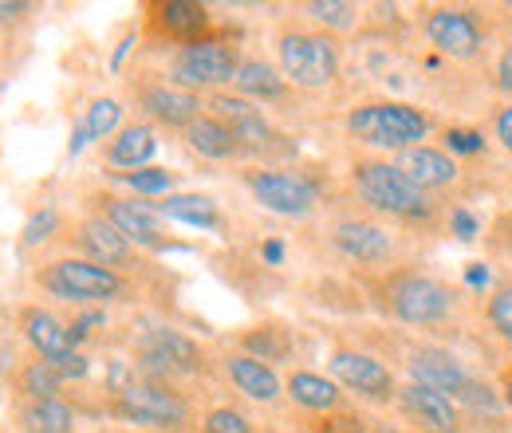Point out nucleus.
<instances>
[{
    "instance_id": "obj_1",
    "label": "nucleus",
    "mask_w": 512,
    "mask_h": 433,
    "mask_svg": "<svg viewBox=\"0 0 512 433\" xmlns=\"http://www.w3.org/2000/svg\"><path fill=\"white\" fill-rule=\"evenodd\" d=\"M347 134L359 138L363 146L375 150H414L418 142H426L430 119L426 111L410 107V103H363L347 115Z\"/></svg>"
},
{
    "instance_id": "obj_18",
    "label": "nucleus",
    "mask_w": 512,
    "mask_h": 433,
    "mask_svg": "<svg viewBox=\"0 0 512 433\" xmlns=\"http://www.w3.org/2000/svg\"><path fill=\"white\" fill-rule=\"evenodd\" d=\"M79 245L91 252V260L95 264H103V268H123L130 256H134V248L130 241L111 225V217H91V221H83L79 225Z\"/></svg>"
},
{
    "instance_id": "obj_13",
    "label": "nucleus",
    "mask_w": 512,
    "mask_h": 433,
    "mask_svg": "<svg viewBox=\"0 0 512 433\" xmlns=\"http://www.w3.org/2000/svg\"><path fill=\"white\" fill-rule=\"evenodd\" d=\"M398 402L410 418H418V426H426L430 433H457L461 430V414H457V402L438 394V390H426L418 382L402 386L398 390Z\"/></svg>"
},
{
    "instance_id": "obj_8",
    "label": "nucleus",
    "mask_w": 512,
    "mask_h": 433,
    "mask_svg": "<svg viewBox=\"0 0 512 433\" xmlns=\"http://www.w3.org/2000/svg\"><path fill=\"white\" fill-rule=\"evenodd\" d=\"M237 52L217 44V40H190L178 60H174V79L182 87H217L237 79Z\"/></svg>"
},
{
    "instance_id": "obj_10",
    "label": "nucleus",
    "mask_w": 512,
    "mask_h": 433,
    "mask_svg": "<svg viewBox=\"0 0 512 433\" xmlns=\"http://www.w3.org/2000/svg\"><path fill=\"white\" fill-rule=\"evenodd\" d=\"M469 378L473 374L465 371V363L453 351H446V347H418V351H410V382H418L426 390L457 398L469 386Z\"/></svg>"
},
{
    "instance_id": "obj_2",
    "label": "nucleus",
    "mask_w": 512,
    "mask_h": 433,
    "mask_svg": "<svg viewBox=\"0 0 512 433\" xmlns=\"http://www.w3.org/2000/svg\"><path fill=\"white\" fill-rule=\"evenodd\" d=\"M355 189L359 197L379 209L386 217H398V221H426L434 217V201L426 189H418L394 162H359L355 166Z\"/></svg>"
},
{
    "instance_id": "obj_5",
    "label": "nucleus",
    "mask_w": 512,
    "mask_h": 433,
    "mask_svg": "<svg viewBox=\"0 0 512 433\" xmlns=\"http://www.w3.org/2000/svg\"><path fill=\"white\" fill-rule=\"evenodd\" d=\"M119 414L134 426H146V430H178L190 418L186 402L158 382H130L119 394Z\"/></svg>"
},
{
    "instance_id": "obj_16",
    "label": "nucleus",
    "mask_w": 512,
    "mask_h": 433,
    "mask_svg": "<svg viewBox=\"0 0 512 433\" xmlns=\"http://www.w3.org/2000/svg\"><path fill=\"white\" fill-rule=\"evenodd\" d=\"M107 213H111V225L134 245H166V229H162L158 209H150L142 201H130V197H115V201H107Z\"/></svg>"
},
{
    "instance_id": "obj_34",
    "label": "nucleus",
    "mask_w": 512,
    "mask_h": 433,
    "mask_svg": "<svg viewBox=\"0 0 512 433\" xmlns=\"http://www.w3.org/2000/svg\"><path fill=\"white\" fill-rule=\"evenodd\" d=\"M457 402L461 406H473V410H485V414H497L501 410V402L493 398V390L485 382H477V378H469V386L457 394Z\"/></svg>"
},
{
    "instance_id": "obj_40",
    "label": "nucleus",
    "mask_w": 512,
    "mask_h": 433,
    "mask_svg": "<svg viewBox=\"0 0 512 433\" xmlns=\"http://www.w3.org/2000/svg\"><path fill=\"white\" fill-rule=\"evenodd\" d=\"M497 87L512 95V44H505V52H501V60H497Z\"/></svg>"
},
{
    "instance_id": "obj_17",
    "label": "nucleus",
    "mask_w": 512,
    "mask_h": 433,
    "mask_svg": "<svg viewBox=\"0 0 512 433\" xmlns=\"http://www.w3.org/2000/svg\"><path fill=\"white\" fill-rule=\"evenodd\" d=\"M213 111H217V123H225L233 130L237 146H249L260 150L272 142V126L264 123V115L256 111L249 99H237V95H217L213 99Z\"/></svg>"
},
{
    "instance_id": "obj_42",
    "label": "nucleus",
    "mask_w": 512,
    "mask_h": 433,
    "mask_svg": "<svg viewBox=\"0 0 512 433\" xmlns=\"http://www.w3.org/2000/svg\"><path fill=\"white\" fill-rule=\"evenodd\" d=\"M16 12H24V4H20V0H0V20H12Z\"/></svg>"
},
{
    "instance_id": "obj_23",
    "label": "nucleus",
    "mask_w": 512,
    "mask_h": 433,
    "mask_svg": "<svg viewBox=\"0 0 512 433\" xmlns=\"http://www.w3.org/2000/svg\"><path fill=\"white\" fill-rule=\"evenodd\" d=\"M154 150H158V142H154V130H150V126H127V130H119V138L111 142L107 158H111L115 166H123V170H142V162H150Z\"/></svg>"
},
{
    "instance_id": "obj_44",
    "label": "nucleus",
    "mask_w": 512,
    "mask_h": 433,
    "mask_svg": "<svg viewBox=\"0 0 512 433\" xmlns=\"http://www.w3.org/2000/svg\"><path fill=\"white\" fill-rule=\"evenodd\" d=\"M505 406L512 410V371L505 374Z\"/></svg>"
},
{
    "instance_id": "obj_15",
    "label": "nucleus",
    "mask_w": 512,
    "mask_h": 433,
    "mask_svg": "<svg viewBox=\"0 0 512 433\" xmlns=\"http://www.w3.org/2000/svg\"><path fill=\"white\" fill-rule=\"evenodd\" d=\"M335 248L347 256V260H359V264H383L386 256L394 252V241L383 225L375 221H339L335 225Z\"/></svg>"
},
{
    "instance_id": "obj_43",
    "label": "nucleus",
    "mask_w": 512,
    "mask_h": 433,
    "mask_svg": "<svg viewBox=\"0 0 512 433\" xmlns=\"http://www.w3.org/2000/svg\"><path fill=\"white\" fill-rule=\"evenodd\" d=\"M485 280H489L485 264H473V268H469V284H485Z\"/></svg>"
},
{
    "instance_id": "obj_45",
    "label": "nucleus",
    "mask_w": 512,
    "mask_h": 433,
    "mask_svg": "<svg viewBox=\"0 0 512 433\" xmlns=\"http://www.w3.org/2000/svg\"><path fill=\"white\" fill-rule=\"evenodd\" d=\"M264 256H268V260H280V245H276V241H272V245L264 248Z\"/></svg>"
},
{
    "instance_id": "obj_31",
    "label": "nucleus",
    "mask_w": 512,
    "mask_h": 433,
    "mask_svg": "<svg viewBox=\"0 0 512 433\" xmlns=\"http://www.w3.org/2000/svg\"><path fill=\"white\" fill-rule=\"evenodd\" d=\"M485 319H489V327L505 339L512 347V288H497L493 296H489V304H485Z\"/></svg>"
},
{
    "instance_id": "obj_24",
    "label": "nucleus",
    "mask_w": 512,
    "mask_h": 433,
    "mask_svg": "<svg viewBox=\"0 0 512 433\" xmlns=\"http://www.w3.org/2000/svg\"><path fill=\"white\" fill-rule=\"evenodd\" d=\"M237 91L241 95H249V99H280L284 95V75L272 67V63L264 60H245L241 67H237Z\"/></svg>"
},
{
    "instance_id": "obj_26",
    "label": "nucleus",
    "mask_w": 512,
    "mask_h": 433,
    "mask_svg": "<svg viewBox=\"0 0 512 433\" xmlns=\"http://www.w3.org/2000/svg\"><path fill=\"white\" fill-rule=\"evenodd\" d=\"M162 213L174 217V221H186L193 229H213L217 225V205L209 197H197V193H174L162 201Z\"/></svg>"
},
{
    "instance_id": "obj_22",
    "label": "nucleus",
    "mask_w": 512,
    "mask_h": 433,
    "mask_svg": "<svg viewBox=\"0 0 512 433\" xmlns=\"http://www.w3.org/2000/svg\"><path fill=\"white\" fill-rule=\"evenodd\" d=\"M288 394L296 406L304 410H335L339 406V386L335 378H323V374L312 371H296L288 378Z\"/></svg>"
},
{
    "instance_id": "obj_20",
    "label": "nucleus",
    "mask_w": 512,
    "mask_h": 433,
    "mask_svg": "<svg viewBox=\"0 0 512 433\" xmlns=\"http://www.w3.org/2000/svg\"><path fill=\"white\" fill-rule=\"evenodd\" d=\"M142 107L166 126H190L197 119V95L178 87H150L142 95Z\"/></svg>"
},
{
    "instance_id": "obj_27",
    "label": "nucleus",
    "mask_w": 512,
    "mask_h": 433,
    "mask_svg": "<svg viewBox=\"0 0 512 433\" xmlns=\"http://www.w3.org/2000/svg\"><path fill=\"white\" fill-rule=\"evenodd\" d=\"M123 123V107L115 103V99H99V103H91V111H87V123L79 126V134L71 138V154H79L91 138H107L115 126Z\"/></svg>"
},
{
    "instance_id": "obj_19",
    "label": "nucleus",
    "mask_w": 512,
    "mask_h": 433,
    "mask_svg": "<svg viewBox=\"0 0 512 433\" xmlns=\"http://www.w3.org/2000/svg\"><path fill=\"white\" fill-rule=\"evenodd\" d=\"M225 367H229V378L237 382V390L249 394L253 402H276L280 398V378L268 363H260L253 355H233Z\"/></svg>"
},
{
    "instance_id": "obj_41",
    "label": "nucleus",
    "mask_w": 512,
    "mask_h": 433,
    "mask_svg": "<svg viewBox=\"0 0 512 433\" xmlns=\"http://www.w3.org/2000/svg\"><path fill=\"white\" fill-rule=\"evenodd\" d=\"M52 367L64 374V378H83V374H87V359H83V355H67V359L52 363Z\"/></svg>"
},
{
    "instance_id": "obj_29",
    "label": "nucleus",
    "mask_w": 512,
    "mask_h": 433,
    "mask_svg": "<svg viewBox=\"0 0 512 433\" xmlns=\"http://www.w3.org/2000/svg\"><path fill=\"white\" fill-rule=\"evenodd\" d=\"M24 426L32 433H71V410L56 398L32 402L28 414H24Z\"/></svg>"
},
{
    "instance_id": "obj_21",
    "label": "nucleus",
    "mask_w": 512,
    "mask_h": 433,
    "mask_svg": "<svg viewBox=\"0 0 512 433\" xmlns=\"http://www.w3.org/2000/svg\"><path fill=\"white\" fill-rule=\"evenodd\" d=\"M24 327H28V339L40 347V355L44 359H52V363H60L67 355H75L71 347V331H67L60 319H52L48 311H28L24 315Z\"/></svg>"
},
{
    "instance_id": "obj_35",
    "label": "nucleus",
    "mask_w": 512,
    "mask_h": 433,
    "mask_svg": "<svg viewBox=\"0 0 512 433\" xmlns=\"http://www.w3.org/2000/svg\"><path fill=\"white\" fill-rule=\"evenodd\" d=\"M205 433H253V430H249V422L237 410L221 406V410H209L205 414Z\"/></svg>"
},
{
    "instance_id": "obj_30",
    "label": "nucleus",
    "mask_w": 512,
    "mask_h": 433,
    "mask_svg": "<svg viewBox=\"0 0 512 433\" xmlns=\"http://www.w3.org/2000/svg\"><path fill=\"white\" fill-rule=\"evenodd\" d=\"M127 178V186L134 193H142V197H158V193H170L174 186V174L170 170H158V166H142V170H130L123 174Z\"/></svg>"
},
{
    "instance_id": "obj_38",
    "label": "nucleus",
    "mask_w": 512,
    "mask_h": 433,
    "mask_svg": "<svg viewBox=\"0 0 512 433\" xmlns=\"http://www.w3.org/2000/svg\"><path fill=\"white\" fill-rule=\"evenodd\" d=\"M493 130H497V142L512 154V99L493 115Z\"/></svg>"
},
{
    "instance_id": "obj_11",
    "label": "nucleus",
    "mask_w": 512,
    "mask_h": 433,
    "mask_svg": "<svg viewBox=\"0 0 512 433\" xmlns=\"http://www.w3.org/2000/svg\"><path fill=\"white\" fill-rule=\"evenodd\" d=\"M331 374L335 382H343L347 390L363 394V398H390L394 394V374L386 363L363 351H335L331 355Z\"/></svg>"
},
{
    "instance_id": "obj_9",
    "label": "nucleus",
    "mask_w": 512,
    "mask_h": 433,
    "mask_svg": "<svg viewBox=\"0 0 512 433\" xmlns=\"http://www.w3.org/2000/svg\"><path fill=\"white\" fill-rule=\"evenodd\" d=\"M249 189L256 201L280 217H304L316 205V186L304 182L300 174H280V170H256L249 174Z\"/></svg>"
},
{
    "instance_id": "obj_4",
    "label": "nucleus",
    "mask_w": 512,
    "mask_h": 433,
    "mask_svg": "<svg viewBox=\"0 0 512 433\" xmlns=\"http://www.w3.org/2000/svg\"><path fill=\"white\" fill-rule=\"evenodd\" d=\"M280 67L296 87L323 91L339 79V52L327 36L316 32H284L280 36Z\"/></svg>"
},
{
    "instance_id": "obj_14",
    "label": "nucleus",
    "mask_w": 512,
    "mask_h": 433,
    "mask_svg": "<svg viewBox=\"0 0 512 433\" xmlns=\"http://www.w3.org/2000/svg\"><path fill=\"white\" fill-rule=\"evenodd\" d=\"M410 182L418 189H426V193H434V189H446L457 182V162L449 158L446 150H434V146H414V150H402L398 154V162H394Z\"/></svg>"
},
{
    "instance_id": "obj_32",
    "label": "nucleus",
    "mask_w": 512,
    "mask_h": 433,
    "mask_svg": "<svg viewBox=\"0 0 512 433\" xmlns=\"http://www.w3.org/2000/svg\"><path fill=\"white\" fill-rule=\"evenodd\" d=\"M308 12L327 24V28H339V32H347V28H355V4H343V0H316V4H308Z\"/></svg>"
},
{
    "instance_id": "obj_37",
    "label": "nucleus",
    "mask_w": 512,
    "mask_h": 433,
    "mask_svg": "<svg viewBox=\"0 0 512 433\" xmlns=\"http://www.w3.org/2000/svg\"><path fill=\"white\" fill-rule=\"evenodd\" d=\"M56 229V213L52 209H44L40 217H32V225L24 229V245H36V241H44V233H52Z\"/></svg>"
},
{
    "instance_id": "obj_25",
    "label": "nucleus",
    "mask_w": 512,
    "mask_h": 433,
    "mask_svg": "<svg viewBox=\"0 0 512 433\" xmlns=\"http://www.w3.org/2000/svg\"><path fill=\"white\" fill-rule=\"evenodd\" d=\"M186 142H190L201 158H229V154H237L233 130L225 123H217V119H193L186 126Z\"/></svg>"
},
{
    "instance_id": "obj_6",
    "label": "nucleus",
    "mask_w": 512,
    "mask_h": 433,
    "mask_svg": "<svg viewBox=\"0 0 512 433\" xmlns=\"http://www.w3.org/2000/svg\"><path fill=\"white\" fill-rule=\"evenodd\" d=\"M44 288L60 300H115L123 280L95 260H60L44 272Z\"/></svg>"
},
{
    "instance_id": "obj_33",
    "label": "nucleus",
    "mask_w": 512,
    "mask_h": 433,
    "mask_svg": "<svg viewBox=\"0 0 512 433\" xmlns=\"http://www.w3.org/2000/svg\"><path fill=\"white\" fill-rule=\"evenodd\" d=\"M60 378L64 374L56 371L52 363H36V367H28V374H24V386H28V394H36V402H44V398H52L60 390Z\"/></svg>"
},
{
    "instance_id": "obj_12",
    "label": "nucleus",
    "mask_w": 512,
    "mask_h": 433,
    "mask_svg": "<svg viewBox=\"0 0 512 433\" xmlns=\"http://www.w3.org/2000/svg\"><path fill=\"white\" fill-rule=\"evenodd\" d=\"M138 351H142V363L154 367V371L190 374L201 367V351H197V343L186 339L182 331H170V327L150 331V335L138 343Z\"/></svg>"
},
{
    "instance_id": "obj_7",
    "label": "nucleus",
    "mask_w": 512,
    "mask_h": 433,
    "mask_svg": "<svg viewBox=\"0 0 512 433\" xmlns=\"http://www.w3.org/2000/svg\"><path fill=\"white\" fill-rule=\"evenodd\" d=\"M426 36L449 60L469 63L485 52V28H481L477 12H469V8H434L426 16Z\"/></svg>"
},
{
    "instance_id": "obj_36",
    "label": "nucleus",
    "mask_w": 512,
    "mask_h": 433,
    "mask_svg": "<svg viewBox=\"0 0 512 433\" xmlns=\"http://www.w3.org/2000/svg\"><path fill=\"white\" fill-rule=\"evenodd\" d=\"M446 146H449V158H453V154H481V150H485V138H481V130H461V126H449Z\"/></svg>"
},
{
    "instance_id": "obj_39",
    "label": "nucleus",
    "mask_w": 512,
    "mask_h": 433,
    "mask_svg": "<svg viewBox=\"0 0 512 433\" xmlns=\"http://www.w3.org/2000/svg\"><path fill=\"white\" fill-rule=\"evenodd\" d=\"M449 225L457 229V237H461V241H473V237H477V221H473V217H469L465 209H453Z\"/></svg>"
},
{
    "instance_id": "obj_28",
    "label": "nucleus",
    "mask_w": 512,
    "mask_h": 433,
    "mask_svg": "<svg viewBox=\"0 0 512 433\" xmlns=\"http://www.w3.org/2000/svg\"><path fill=\"white\" fill-rule=\"evenodd\" d=\"M158 24H162L170 36L190 40V36H197V32H201L209 20H205V8H201V4L170 0V4H162V8H158Z\"/></svg>"
},
{
    "instance_id": "obj_3",
    "label": "nucleus",
    "mask_w": 512,
    "mask_h": 433,
    "mask_svg": "<svg viewBox=\"0 0 512 433\" xmlns=\"http://www.w3.org/2000/svg\"><path fill=\"white\" fill-rule=\"evenodd\" d=\"M386 308L394 319L410 323V327H434L446 323L457 300L442 280L422 276V272H398L386 280Z\"/></svg>"
}]
</instances>
